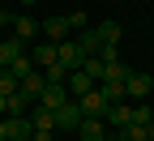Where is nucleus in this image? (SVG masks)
<instances>
[{"mask_svg": "<svg viewBox=\"0 0 154 141\" xmlns=\"http://www.w3.org/2000/svg\"><path fill=\"white\" fill-rule=\"evenodd\" d=\"M56 60H60L69 73H77V69L86 64V47L77 43V38H64V43H56Z\"/></svg>", "mask_w": 154, "mask_h": 141, "instance_id": "1", "label": "nucleus"}, {"mask_svg": "<svg viewBox=\"0 0 154 141\" xmlns=\"http://www.w3.org/2000/svg\"><path fill=\"white\" fill-rule=\"evenodd\" d=\"M77 107H82V120H103L111 103H107V98H103V90H99V86H94L90 94H82V98H77Z\"/></svg>", "mask_w": 154, "mask_h": 141, "instance_id": "2", "label": "nucleus"}, {"mask_svg": "<svg viewBox=\"0 0 154 141\" xmlns=\"http://www.w3.org/2000/svg\"><path fill=\"white\" fill-rule=\"evenodd\" d=\"M69 98H73V94H69V86H56V81H47V86H43V94L34 98V107H47V111H56V107H64Z\"/></svg>", "mask_w": 154, "mask_h": 141, "instance_id": "3", "label": "nucleus"}, {"mask_svg": "<svg viewBox=\"0 0 154 141\" xmlns=\"http://www.w3.org/2000/svg\"><path fill=\"white\" fill-rule=\"evenodd\" d=\"M77 124H82V107H77V98H69L64 107H56V128H60V133H77Z\"/></svg>", "mask_w": 154, "mask_h": 141, "instance_id": "4", "label": "nucleus"}, {"mask_svg": "<svg viewBox=\"0 0 154 141\" xmlns=\"http://www.w3.org/2000/svg\"><path fill=\"white\" fill-rule=\"evenodd\" d=\"M124 90H128V98H146V94L154 90V77H150V73H128Z\"/></svg>", "mask_w": 154, "mask_h": 141, "instance_id": "5", "label": "nucleus"}, {"mask_svg": "<svg viewBox=\"0 0 154 141\" xmlns=\"http://www.w3.org/2000/svg\"><path fill=\"white\" fill-rule=\"evenodd\" d=\"M30 124H34V137H47V133L56 128V111H47V107H34V111H30Z\"/></svg>", "mask_w": 154, "mask_h": 141, "instance_id": "6", "label": "nucleus"}, {"mask_svg": "<svg viewBox=\"0 0 154 141\" xmlns=\"http://www.w3.org/2000/svg\"><path fill=\"white\" fill-rule=\"evenodd\" d=\"M17 56H26L22 38H17V34H13V38H0V69H9V64H13Z\"/></svg>", "mask_w": 154, "mask_h": 141, "instance_id": "7", "label": "nucleus"}, {"mask_svg": "<svg viewBox=\"0 0 154 141\" xmlns=\"http://www.w3.org/2000/svg\"><path fill=\"white\" fill-rule=\"evenodd\" d=\"M38 30L47 34V43H64V34H69V17H47Z\"/></svg>", "mask_w": 154, "mask_h": 141, "instance_id": "8", "label": "nucleus"}, {"mask_svg": "<svg viewBox=\"0 0 154 141\" xmlns=\"http://www.w3.org/2000/svg\"><path fill=\"white\" fill-rule=\"evenodd\" d=\"M103 124H111V128H124V124H133V107H124V103H111V107H107V115H103Z\"/></svg>", "mask_w": 154, "mask_h": 141, "instance_id": "9", "label": "nucleus"}, {"mask_svg": "<svg viewBox=\"0 0 154 141\" xmlns=\"http://www.w3.org/2000/svg\"><path fill=\"white\" fill-rule=\"evenodd\" d=\"M77 137L82 141H107V124L103 120H82L77 124Z\"/></svg>", "mask_w": 154, "mask_h": 141, "instance_id": "10", "label": "nucleus"}, {"mask_svg": "<svg viewBox=\"0 0 154 141\" xmlns=\"http://www.w3.org/2000/svg\"><path fill=\"white\" fill-rule=\"evenodd\" d=\"M30 60H34V69H51L56 64V43H34V51H30Z\"/></svg>", "mask_w": 154, "mask_h": 141, "instance_id": "11", "label": "nucleus"}, {"mask_svg": "<svg viewBox=\"0 0 154 141\" xmlns=\"http://www.w3.org/2000/svg\"><path fill=\"white\" fill-rule=\"evenodd\" d=\"M64 86H69V94H73V98H82V94H90V90H94V81H90L82 69H77V73H69V81H64Z\"/></svg>", "mask_w": 154, "mask_h": 141, "instance_id": "12", "label": "nucleus"}, {"mask_svg": "<svg viewBox=\"0 0 154 141\" xmlns=\"http://www.w3.org/2000/svg\"><path fill=\"white\" fill-rule=\"evenodd\" d=\"M99 90H103V98H107V103H124V98H128L124 81H111V77H107V81H99Z\"/></svg>", "mask_w": 154, "mask_h": 141, "instance_id": "13", "label": "nucleus"}, {"mask_svg": "<svg viewBox=\"0 0 154 141\" xmlns=\"http://www.w3.org/2000/svg\"><path fill=\"white\" fill-rule=\"evenodd\" d=\"M82 73L90 77V81H94V86H99V81H103V77H107V64H103V60H99V56H86V64H82Z\"/></svg>", "mask_w": 154, "mask_h": 141, "instance_id": "14", "label": "nucleus"}, {"mask_svg": "<svg viewBox=\"0 0 154 141\" xmlns=\"http://www.w3.org/2000/svg\"><path fill=\"white\" fill-rule=\"evenodd\" d=\"M9 73L17 77V81H26V77H30V73H38V69H34V60H30V51H26V56H17V60H13V64H9Z\"/></svg>", "mask_w": 154, "mask_h": 141, "instance_id": "15", "label": "nucleus"}, {"mask_svg": "<svg viewBox=\"0 0 154 141\" xmlns=\"http://www.w3.org/2000/svg\"><path fill=\"white\" fill-rule=\"evenodd\" d=\"M13 34L26 43V38H34V34H38V22H34V17H13Z\"/></svg>", "mask_w": 154, "mask_h": 141, "instance_id": "16", "label": "nucleus"}, {"mask_svg": "<svg viewBox=\"0 0 154 141\" xmlns=\"http://www.w3.org/2000/svg\"><path fill=\"white\" fill-rule=\"evenodd\" d=\"M43 86H47V77H43V73H30V77H26V81H22V94H26V98H30V103H34V98H38V94H43Z\"/></svg>", "mask_w": 154, "mask_h": 141, "instance_id": "17", "label": "nucleus"}, {"mask_svg": "<svg viewBox=\"0 0 154 141\" xmlns=\"http://www.w3.org/2000/svg\"><path fill=\"white\" fill-rule=\"evenodd\" d=\"M77 43L86 47V56H99V51H103V34H99V30H82Z\"/></svg>", "mask_w": 154, "mask_h": 141, "instance_id": "18", "label": "nucleus"}, {"mask_svg": "<svg viewBox=\"0 0 154 141\" xmlns=\"http://www.w3.org/2000/svg\"><path fill=\"white\" fill-rule=\"evenodd\" d=\"M30 111H34V103H30L22 90H17V94H9V115H30Z\"/></svg>", "mask_w": 154, "mask_h": 141, "instance_id": "19", "label": "nucleus"}, {"mask_svg": "<svg viewBox=\"0 0 154 141\" xmlns=\"http://www.w3.org/2000/svg\"><path fill=\"white\" fill-rule=\"evenodd\" d=\"M17 90H22V81H17V77H13L9 69H0V94L9 98V94H17Z\"/></svg>", "mask_w": 154, "mask_h": 141, "instance_id": "20", "label": "nucleus"}, {"mask_svg": "<svg viewBox=\"0 0 154 141\" xmlns=\"http://www.w3.org/2000/svg\"><path fill=\"white\" fill-rule=\"evenodd\" d=\"M94 30L103 34V43H120V26H116V22H103V26H94Z\"/></svg>", "mask_w": 154, "mask_h": 141, "instance_id": "21", "label": "nucleus"}, {"mask_svg": "<svg viewBox=\"0 0 154 141\" xmlns=\"http://www.w3.org/2000/svg\"><path fill=\"white\" fill-rule=\"evenodd\" d=\"M150 120H154V111H150V107H133V124H137V128H146Z\"/></svg>", "mask_w": 154, "mask_h": 141, "instance_id": "22", "label": "nucleus"}, {"mask_svg": "<svg viewBox=\"0 0 154 141\" xmlns=\"http://www.w3.org/2000/svg\"><path fill=\"white\" fill-rule=\"evenodd\" d=\"M13 17H17V13H9V9H0V26H13Z\"/></svg>", "mask_w": 154, "mask_h": 141, "instance_id": "23", "label": "nucleus"}, {"mask_svg": "<svg viewBox=\"0 0 154 141\" xmlns=\"http://www.w3.org/2000/svg\"><path fill=\"white\" fill-rule=\"evenodd\" d=\"M0 115H9V98L5 94H0Z\"/></svg>", "mask_w": 154, "mask_h": 141, "instance_id": "24", "label": "nucleus"}, {"mask_svg": "<svg viewBox=\"0 0 154 141\" xmlns=\"http://www.w3.org/2000/svg\"><path fill=\"white\" fill-rule=\"evenodd\" d=\"M0 141H9V133H5V115H0Z\"/></svg>", "mask_w": 154, "mask_h": 141, "instance_id": "25", "label": "nucleus"}, {"mask_svg": "<svg viewBox=\"0 0 154 141\" xmlns=\"http://www.w3.org/2000/svg\"><path fill=\"white\" fill-rule=\"evenodd\" d=\"M146 137H150V141H154V120H150V124H146Z\"/></svg>", "mask_w": 154, "mask_h": 141, "instance_id": "26", "label": "nucleus"}, {"mask_svg": "<svg viewBox=\"0 0 154 141\" xmlns=\"http://www.w3.org/2000/svg\"><path fill=\"white\" fill-rule=\"evenodd\" d=\"M22 5H38V0H22Z\"/></svg>", "mask_w": 154, "mask_h": 141, "instance_id": "27", "label": "nucleus"}, {"mask_svg": "<svg viewBox=\"0 0 154 141\" xmlns=\"http://www.w3.org/2000/svg\"><path fill=\"white\" fill-rule=\"evenodd\" d=\"M34 141H51V137H34Z\"/></svg>", "mask_w": 154, "mask_h": 141, "instance_id": "28", "label": "nucleus"}, {"mask_svg": "<svg viewBox=\"0 0 154 141\" xmlns=\"http://www.w3.org/2000/svg\"><path fill=\"white\" fill-rule=\"evenodd\" d=\"M146 141H150V137H146Z\"/></svg>", "mask_w": 154, "mask_h": 141, "instance_id": "29", "label": "nucleus"}, {"mask_svg": "<svg viewBox=\"0 0 154 141\" xmlns=\"http://www.w3.org/2000/svg\"><path fill=\"white\" fill-rule=\"evenodd\" d=\"M30 141H34V137H30Z\"/></svg>", "mask_w": 154, "mask_h": 141, "instance_id": "30", "label": "nucleus"}]
</instances>
